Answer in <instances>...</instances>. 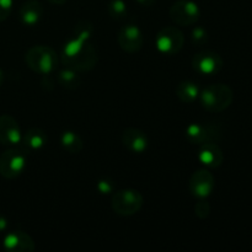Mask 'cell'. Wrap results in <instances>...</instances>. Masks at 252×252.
<instances>
[{"label": "cell", "mask_w": 252, "mask_h": 252, "mask_svg": "<svg viewBox=\"0 0 252 252\" xmlns=\"http://www.w3.org/2000/svg\"><path fill=\"white\" fill-rule=\"evenodd\" d=\"M93 33V25L88 21L78 24L74 33L64 44L62 62L64 65L75 71H89L97 63V52L88 43Z\"/></svg>", "instance_id": "6da1fadb"}, {"label": "cell", "mask_w": 252, "mask_h": 252, "mask_svg": "<svg viewBox=\"0 0 252 252\" xmlns=\"http://www.w3.org/2000/svg\"><path fill=\"white\" fill-rule=\"evenodd\" d=\"M201 105L208 112L219 113L231 105L234 98L233 90L225 84H212L202 89L198 96Z\"/></svg>", "instance_id": "7a4b0ae2"}, {"label": "cell", "mask_w": 252, "mask_h": 252, "mask_svg": "<svg viewBox=\"0 0 252 252\" xmlns=\"http://www.w3.org/2000/svg\"><path fill=\"white\" fill-rule=\"evenodd\" d=\"M25 62L33 73L49 75L58 65V56L48 46H33L25 54Z\"/></svg>", "instance_id": "3957f363"}, {"label": "cell", "mask_w": 252, "mask_h": 252, "mask_svg": "<svg viewBox=\"0 0 252 252\" xmlns=\"http://www.w3.org/2000/svg\"><path fill=\"white\" fill-rule=\"evenodd\" d=\"M144 199L142 193L137 189H121L113 193L111 198V207L118 216L130 217L137 214L142 209Z\"/></svg>", "instance_id": "277c9868"}, {"label": "cell", "mask_w": 252, "mask_h": 252, "mask_svg": "<svg viewBox=\"0 0 252 252\" xmlns=\"http://www.w3.org/2000/svg\"><path fill=\"white\" fill-rule=\"evenodd\" d=\"M26 155L20 149H7L0 154V175L4 179L14 180L24 172Z\"/></svg>", "instance_id": "5b68a950"}, {"label": "cell", "mask_w": 252, "mask_h": 252, "mask_svg": "<svg viewBox=\"0 0 252 252\" xmlns=\"http://www.w3.org/2000/svg\"><path fill=\"white\" fill-rule=\"evenodd\" d=\"M185 43L184 33L175 26L162 27L155 37V46L162 54L174 56L182 49Z\"/></svg>", "instance_id": "8992f818"}, {"label": "cell", "mask_w": 252, "mask_h": 252, "mask_svg": "<svg viewBox=\"0 0 252 252\" xmlns=\"http://www.w3.org/2000/svg\"><path fill=\"white\" fill-rule=\"evenodd\" d=\"M201 16L198 5L191 0H179L170 7V17L179 26H192Z\"/></svg>", "instance_id": "52a82bcc"}, {"label": "cell", "mask_w": 252, "mask_h": 252, "mask_svg": "<svg viewBox=\"0 0 252 252\" xmlns=\"http://www.w3.org/2000/svg\"><path fill=\"white\" fill-rule=\"evenodd\" d=\"M192 66L202 75H214L223 68V59L213 51H203L194 54L192 58Z\"/></svg>", "instance_id": "ba28073f"}, {"label": "cell", "mask_w": 252, "mask_h": 252, "mask_svg": "<svg viewBox=\"0 0 252 252\" xmlns=\"http://www.w3.org/2000/svg\"><path fill=\"white\" fill-rule=\"evenodd\" d=\"M118 44L127 53H137L142 49L144 37L137 25H126L118 32Z\"/></svg>", "instance_id": "9c48e42d"}, {"label": "cell", "mask_w": 252, "mask_h": 252, "mask_svg": "<svg viewBox=\"0 0 252 252\" xmlns=\"http://www.w3.org/2000/svg\"><path fill=\"white\" fill-rule=\"evenodd\" d=\"M216 186V180L214 176L208 170H197L189 179V192L197 198L204 199L213 192Z\"/></svg>", "instance_id": "30bf717a"}, {"label": "cell", "mask_w": 252, "mask_h": 252, "mask_svg": "<svg viewBox=\"0 0 252 252\" xmlns=\"http://www.w3.org/2000/svg\"><path fill=\"white\" fill-rule=\"evenodd\" d=\"M22 133L19 122L10 115L0 116V143L4 145L21 144Z\"/></svg>", "instance_id": "8fae6325"}, {"label": "cell", "mask_w": 252, "mask_h": 252, "mask_svg": "<svg viewBox=\"0 0 252 252\" xmlns=\"http://www.w3.org/2000/svg\"><path fill=\"white\" fill-rule=\"evenodd\" d=\"M5 250L11 252H31L34 250L33 239L22 230H15L4 238Z\"/></svg>", "instance_id": "7c38bea8"}, {"label": "cell", "mask_w": 252, "mask_h": 252, "mask_svg": "<svg viewBox=\"0 0 252 252\" xmlns=\"http://www.w3.org/2000/svg\"><path fill=\"white\" fill-rule=\"evenodd\" d=\"M122 143L129 152L134 154H142L149 145L147 134L137 128H127L122 134Z\"/></svg>", "instance_id": "4fadbf2b"}, {"label": "cell", "mask_w": 252, "mask_h": 252, "mask_svg": "<svg viewBox=\"0 0 252 252\" xmlns=\"http://www.w3.org/2000/svg\"><path fill=\"white\" fill-rule=\"evenodd\" d=\"M186 139L193 144H203L212 142L218 135V132L214 129L213 126L202 125V123H192L185 130Z\"/></svg>", "instance_id": "5bb4252c"}, {"label": "cell", "mask_w": 252, "mask_h": 252, "mask_svg": "<svg viewBox=\"0 0 252 252\" xmlns=\"http://www.w3.org/2000/svg\"><path fill=\"white\" fill-rule=\"evenodd\" d=\"M198 150V160L207 167L217 169L223 164L224 154L220 148L213 142H207L203 144H199Z\"/></svg>", "instance_id": "9a60e30c"}, {"label": "cell", "mask_w": 252, "mask_h": 252, "mask_svg": "<svg viewBox=\"0 0 252 252\" xmlns=\"http://www.w3.org/2000/svg\"><path fill=\"white\" fill-rule=\"evenodd\" d=\"M19 15L25 26H36L43 16V6L37 0H27L20 7Z\"/></svg>", "instance_id": "2e32d148"}, {"label": "cell", "mask_w": 252, "mask_h": 252, "mask_svg": "<svg viewBox=\"0 0 252 252\" xmlns=\"http://www.w3.org/2000/svg\"><path fill=\"white\" fill-rule=\"evenodd\" d=\"M48 142V135L41 128H30L25 134H22L21 144L26 150H39Z\"/></svg>", "instance_id": "e0dca14e"}, {"label": "cell", "mask_w": 252, "mask_h": 252, "mask_svg": "<svg viewBox=\"0 0 252 252\" xmlns=\"http://www.w3.org/2000/svg\"><path fill=\"white\" fill-rule=\"evenodd\" d=\"M175 93H176L177 98H179L181 102L185 103H192L198 98L199 93H201V89L193 81H181L179 83V85L175 89Z\"/></svg>", "instance_id": "ac0fdd59"}, {"label": "cell", "mask_w": 252, "mask_h": 252, "mask_svg": "<svg viewBox=\"0 0 252 252\" xmlns=\"http://www.w3.org/2000/svg\"><path fill=\"white\" fill-rule=\"evenodd\" d=\"M61 145L70 154H79L83 149V140L75 132L65 130L61 135Z\"/></svg>", "instance_id": "d6986e66"}, {"label": "cell", "mask_w": 252, "mask_h": 252, "mask_svg": "<svg viewBox=\"0 0 252 252\" xmlns=\"http://www.w3.org/2000/svg\"><path fill=\"white\" fill-rule=\"evenodd\" d=\"M57 81L63 88L69 89V90H75L81 85V78L75 70L73 69H64L61 70L57 75Z\"/></svg>", "instance_id": "ffe728a7"}, {"label": "cell", "mask_w": 252, "mask_h": 252, "mask_svg": "<svg viewBox=\"0 0 252 252\" xmlns=\"http://www.w3.org/2000/svg\"><path fill=\"white\" fill-rule=\"evenodd\" d=\"M108 14L112 19L122 20L127 16V4L123 0H111L107 6Z\"/></svg>", "instance_id": "44dd1931"}, {"label": "cell", "mask_w": 252, "mask_h": 252, "mask_svg": "<svg viewBox=\"0 0 252 252\" xmlns=\"http://www.w3.org/2000/svg\"><path fill=\"white\" fill-rule=\"evenodd\" d=\"M191 39L192 43L197 44V46H202V44L207 43L208 41V33L203 27H194L191 32Z\"/></svg>", "instance_id": "7402d4cb"}, {"label": "cell", "mask_w": 252, "mask_h": 252, "mask_svg": "<svg viewBox=\"0 0 252 252\" xmlns=\"http://www.w3.org/2000/svg\"><path fill=\"white\" fill-rule=\"evenodd\" d=\"M194 213L198 218H207L211 213V207H209L208 202L207 201H199L197 202V204L194 206Z\"/></svg>", "instance_id": "603a6c76"}, {"label": "cell", "mask_w": 252, "mask_h": 252, "mask_svg": "<svg viewBox=\"0 0 252 252\" xmlns=\"http://www.w3.org/2000/svg\"><path fill=\"white\" fill-rule=\"evenodd\" d=\"M12 10V0H0V22L10 16Z\"/></svg>", "instance_id": "cb8c5ba5"}, {"label": "cell", "mask_w": 252, "mask_h": 252, "mask_svg": "<svg viewBox=\"0 0 252 252\" xmlns=\"http://www.w3.org/2000/svg\"><path fill=\"white\" fill-rule=\"evenodd\" d=\"M96 187H97L98 192L102 194H107V193H111V192L113 191V184L111 181H108L107 179H102L100 180V181L97 182V185H96Z\"/></svg>", "instance_id": "d4e9b609"}, {"label": "cell", "mask_w": 252, "mask_h": 252, "mask_svg": "<svg viewBox=\"0 0 252 252\" xmlns=\"http://www.w3.org/2000/svg\"><path fill=\"white\" fill-rule=\"evenodd\" d=\"M7 229V219L4 216L0 214V233L5 231Z\"/></svg>", "instance_id": "484cf974"}, {"label": "cell", "mask_w": 252, "mask_h": 252, "mask_svg": "<svg viewBox=\"0 0 252 252\" xmlns=\"http://www.w3.org/2000/svg\"><path fill=\"white\" fill-rule=\"evenodd\" d=\"M140 5H144V6H150L155 2V0H137Z\"/></svg>", "instance_id": "4316f807"}, {"label": "cell", "mask_w": 252, "mask_h": 252, "mask_svg": "<svg viewBox=\"0 0 252 252\" xmlns=\"http://www.w3.org/2000/svg\"><path fill=\"white\" fill-rule=\"evenodd\" d=\"M47 1H49L51 4H54V5H63L66 0H47Z\"/></svg>", "instance_id": "83f0119b"}, {"label": "cell", "mask_w": 252, "mask_h": 252, "mask_svg": "<svg viewBox=\"0 0 252 252\" xmlns=\"http://www.w3.org/2000/svg\"><path fill=\"white\" fill-rule=\"evenodd\" d=\"M2 84H4V73H2V70H0V88H1Z\"/></svg>", "instance_id": "f1b7e54d"}]
</instances>
